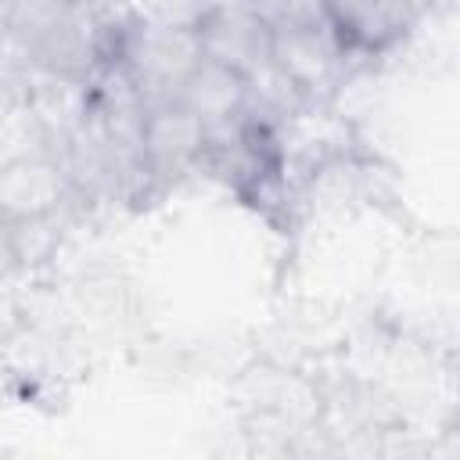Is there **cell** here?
I'll use <instances>...</instances> for the list:
<instances>
[{
	"label": "cell",
	"mask_w": 460,
	"mask_h": 460,
	"mask_svg": "<svg viewBox=\"0 0 460 460\" xmlns=\"http://www.w3.org/2000/svg\"><path fill=\"white\" fill-rule=\"evenodd\" d=\"M176 101L190 115H198L205 129L234 122V119H241V108H244V75L226 68V65L201 58L194 65V72L183 79Z\"/></svg>",
	"instance_id": "cell-6"
},
{
	"label": "cell",
	"mask_w": 460,
	"mask_h": 460,
	"mask_svg": "<svg viewBox=\"0 0 460 460\" xmlns=\"http://www.w3.org/2000/svg\"><path fill=\"white\" fill-rule=\"evenodd\" d=\"M270 61L295 83L305 104H334L345 79L367 58L345 50L331 32V25L320 22V25H273Z\"/></svg>",
	"instance_id": "cell-1"
},
{
	"label": "cell",
	"mask_w": 460,
	"mask_h": 460,
	"mask_svg": "<svg viewBox=\"0 0 460 460\" xmlns=\"http://www.w3.org/2000/svg\"><path fill=\"white\" fill-rule=\"evenodd\" d=\"M201 151H205V126L180 101H162L144 108L140 158L155 180V190L169 187L187 172H198Z\"/></svg>",
	"instance_id": "cell-2"
},
{
	"label": "cell",
	"mask_w": 460,
	"mask_h": 460,
	"mask_svg": "<svg viewBox=\"0 0 460 460\" xmlns=\"http://www.w3.org/2000/svg\"><path fill=\"white\" fill-rule=\"evenodd\" d=\"M140 18L169 25V29H190L198 32L201 22L219 7V0H126Z\"/></svg>",
	"instance_id": "cell-8"
},
{
	"label": "cell",
	"mask_w": 460,
	"mask_h": 460,
	"mask_svg": "<svg viewBox=\"0 0 460 460\" xmlns=\"http://www.w3.org/2000/svg\"><path fill=\"white\" fill-rule=\"evenodd\" d=\"M270 40H273V25L237 0H219V7L198 29L201 58L226 65L241 75L270 61Z\"/></svg>",
	"instance_id": "cell-4"
},
{
	"label": "cell",
	"mask_w": 460,
	"mask_h": 460,
	"mask_svg": "<svg viewBox=\"0 0 460 460\" xmlns=\"http://www.w3.org/2000/svg\"><path fill=\"white\" fill-rule=\"evenodd\" d=\"M237 4H244L248 11H255L259 18H266L270 25H277L280 14H284V4H288V0H237Z\"/></svg>",
	"instance_id": "cell-9"
},
{
	"label": "cell",
	"mask_w": 460,
	"mask_h": 460,
	"mask_svg": "<svg viewBox=\"0 0 460 460\" xmlns=\"http://www.w3.org/2000/svg\"><path fill=\"white\" fill-rule=\"evenodd\" d=\"M68 201H75L72 187L50 151L0 162V219L61 212L68 208Z\"/></svg>",
	"instance_id": "cell-5"
},
{
	"label": "cell",
	"mask_w": 460,
	"mask_h": 460,
	"mask_svg": "<svg viewBox=\"0 0 460 460\" xmlns=\"http://www.w3.org/2000/svg\"><path fill=\"white\" fill-rule=\"evenodd\" d=\"M61 212H40V216L4 219V234H7V248H11L14 270H36L47 259H54V252L61 244V230H65Z\"/></svg>",
	"instance_id": "cell-7"
},
{
	"label": "cell",
	"mask_w": 460,
	"mask_h": 460,
	"mask_svg": "<svg viewBox=\"0 0 460 460\" xmlns=\"http://www.w3.org/2000/svg\"><path fill=\"white\" fill-rule=\"evenodd\" d=\"M323 14L338 43L367 61L399 47L417 25L399 0H323Z\"/></svg>",
	"instance_id": "cell-3"
},
{
	"label": "cell",
	"mask_w": 460,
	"mask_h": 460,
	"mask_svg": "<svg viewBox=\"0 0 460 460\" xmlns=\"http://www.w3.org/2000/svg\"><path fill=\"white\" fill-rule=\"evenodd\" d=\"M399 4H402V7H406V11H410L417 22H420V18H424V14H428V11H431L438 0H399Z\"/></svg>",
	"instance_id": "cell-10"
}]
</instances>
